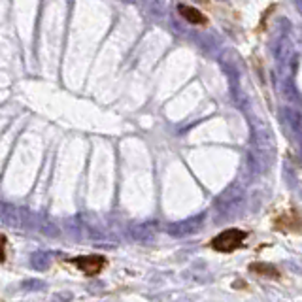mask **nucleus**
<instances>
[{
	"label": "nucleus",
	"instance_id": "5",
	"mask_svg": "<svg viewBox=\"0 0 302 302\" xmlns=\"http://www.w3.org/2000/svg\"><path fill=\"white\" fill-rule=\"evenodd\" d=\"M30 265H32L34 270L43 272V270H47V267H49V261H47V257H45L43 253H36V255H32V259H30Z\"/></svg>",
	"mask_w": 302,
	"mask_h": 302
},
{
	"label": "nucleus",
	"instance_id": "6",
	"mask_svg": "<svg viewBox=\"0 0 302 302\" xmlns=\"http://www.w3.org/2000/svg\"><path fill=\"white\" fill-rule=\"evenodd\" d=\"M23 287H30V289L38 287V289H42L43 282H38V280H30V282H25V284H23Z\"/></svg>",
	"mask_w": 302,
	"mask_h": 302
},
{
	"label": "nucleus",
	"instance_id": "4",
	"mask_svg": "<svg viewBox=\"0 0 302 302\" xmlns=\"http://www.w3.org/2000/svg\"><path fill=\"white\" fill-rule=\"evenodd\" d=\"M251 272H257L261 276H270V278H280L278 268H274L272 265H265V263H253L250 267Z\"/></svg>",
	"mask_w": 302,
	"mask_h": 302
},
{
	"label": "nucleus",
	"instance_id": "2",
	"mask_svg": "<svg viewBox=\"0 0 302 302\" xmlns=\"http://www.w3.org/2000/svg\"><path fill=\"white\" fill-rule=\"evenodd\" d=\"M76 267L85 274V276H96L106 265V259L102 255H85V257H78L72 261Z\"/></svg>",
	"mask_w": 302,
	"mask_h": 302
},
{
	"label": "nucleus",
	"instance_id": "3",
	"mask_svg": "<svg viewBox=\"0 0 302 302\" xmlns=\"http://www.w3.org/2000/svg\"><path fill=\"white\" fill-rule=\"evenodd\" d=\"M178 11H180V15L183 19H187L191 25H206L208 23V17L199 11L197 8H193V6H187V4H180L178 6Z\"/></svg>",
	"mask_w": 302,
	"mask_h": 302
},
{
	"label": "nucleus",
	"instance_id": "1",
	"mask_svg": "<svg viewBox=\"0 0 302 302\" xmlns=\"http://www.w3.org/2000/svg\"><path fill=\"white\" fill-rule=\"evenodd\" d=\"M246 238H248V233H246V231H240V229H227V231H223L221 234H217L216 238L210 242V246L216 251H221V253H231V251L242 248Z\"/></svg>",
	"mask_w": 302,
	"mask_h": 302
}]
</instances>
